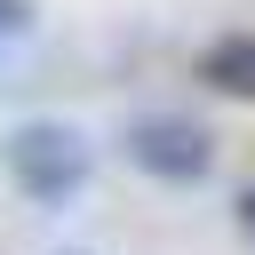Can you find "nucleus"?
Masks as SVG:
<instances>
[{"instance_id":"nucleus-3","label":"nucleus","mask_w":255,"mask_h":255,"mask_svg":"<svg viewBox=\"0 0 255 255\" xmlns=\"http://www.w3.org/2000/svg\"><path fill=\"white\" fill-rule=\"evenodd\" d=\"M199 80H207L215 96H247V104H255V32L207 40V48H199Z\"/></svg>"},{"instance_id":"nucleus-2","label":"nucleus","mask_w":255,"mask_h":255,"mask_svg":"<svg viewBox=\"0 0 255 255\" xmlns=\"http://www.w3.org/2000/svg\"><path fill=\"white\" fill-rule=\"evenodd\" d=\"M128 159L143 167V175H159V183H199L207 167H215V151H207V135L191 128V120H135L128 128Z\"/></svg>"},{"instance_id":"nucleus-4","label":"nucleus","mask_w":255,"mask_h":255,"mask_svg":"<svg viewBox=\"0 0 255 255\" xmlns=\"http://www.w3.org/2000/svg\"><path fill=\"white\" fill-rule=\"evenodd\" d=\"M239 231H247V239H255V183H247V191H239Z\"/></svg>"},{"instance_id":"nucleus-1","label":"nucleus","mask_w":255,"mask_h":255,"mask_svg":"<svg viewBox=\"0 0 255 255\" xmlns=\"http://www.w3.org/2000/svg\"><path fill=\"white\" fill-rule=\"evenodd\" d=\"M8 167H16V183H24L32 199H64V191L88 183V151H80L72 128H24V135L8 143Z\"/></svg>"},{"instance_id":"nucleus-5","label":"nucleus","mask_w":255,"mask_h":255,"mask_svg":"<svg viewBox=\"0 0 255 255\" xmlns=\"http://www.w3.org/2000/svg\"><path fill=\"white\" fill-rule=\"evenodd\" d=\"M0 24H24V0H0Z\"/></svg>"}]
</instances>
